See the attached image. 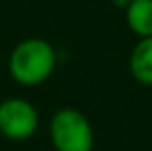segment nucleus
I'll list each match as a JSON object with an SVG mask.
<instances>
[{
	"mask_svg": "<svg viewBox=\"0 0 152 151\" xmlns=\"http://www.w3.org/2000/svg\"><path fill=\"white\" fill-rule=\"evenodd\" d=\"M125 23L139 39L152 37V0H127Z\"/></svg>",
	"mask_w": 152,
	"mask_h": 151,
	"instance_id": "nucleus-5",
	"label": "nucleus"
},
{
	"mask_svg": "<svg viewBox=\"0 0 152 151\" xmlns=\"http://www.w3.org/2000/svg\"><path fill=\"white\" fill-rule=\"evenodd\" d=\"M48 136L56 151H93L94 147L93 124L73 107H62L52 114Z\"/></svg>",
	"mask_w": 152,
	"mask_h": 151,
	"instance_id": "nucleus-2",
	"label": "nucleus"
},
{
	"mask_svg": "<svg viewBox=\"0 0 152 151\" xmlns=\"http://www.w3.org/2000/svg\"><path fill=\"white\" fill-rule=\"evenodd\" d=\"M129 74L137 83L152 87V37L139 39L129 54Z\"/></svg>",
	"mask_w": 152,
	"mask_h": 151,
	"instance_id": "nucleus-4",
	"label": "nucleus"
},
{
	"mask_svg": "<svg viewBox=\"0 0 152 151\" xmlns=\"http://www.w3.org/2000/svg\"><path fill=\"white\" fill-rule=\"evenodd\" d=\"M58 64V54L50 41L29 37L19 41L8 58V70L15 83L23 87H37L48 81Z\"/></svg>",
	"mask_w": 152,
	"mask_h": 151,
	"instance_id": "nucleus-1",
	"label": "nucleus"
},
{
	"mask_svg": "<svg viewBox=\"0 0 152 151\" xmlns=\"http://www.w3.org/2000/svg\"><path fill=\"white\" fill-rule=\"evenodd\" d=\"M39 110L29 99L8 97L0 103V136L10 141H25L39 130Z\"/></svg>",
	"mask_w": 152,
	"mask_h": 151,
	"instance_id": "nucleus-3",
	"label": "nucleus"
}]
</instances>
